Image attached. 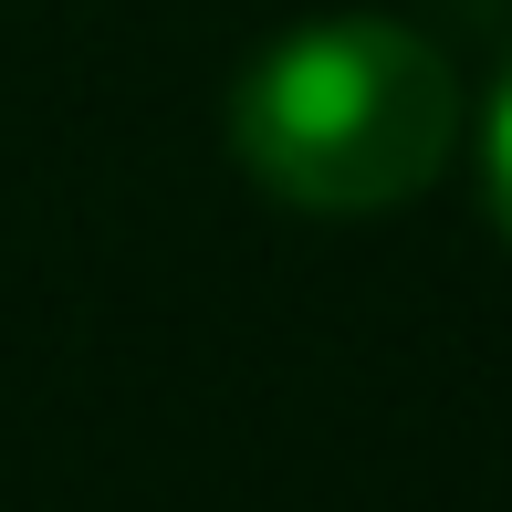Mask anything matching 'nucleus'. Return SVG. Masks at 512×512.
<instances>
[{"instance_id": "f03ea898", "label": "nucleus", "mask_w": 512, "mask_h": 512, "mask_svg": "<svg viewBox=\"0 0 512 512\" xmlns=\"http://www.w3.org/2000/svg\"><path fill=\"white\" fill-rule=\"evenodd\" d=\"M481 189H492V220H502V241H512V74H502V95H492V126H481Z\"/></svg>"}, {"instance_id": "f257e3e1", "label": "nucleus", "mask_w": 512, "mask_h": 512, "mask_svg": "<svg viewBox=\"0 0 512 512\" xmlns=\"http://www.w3.org/2000/svg\"><path fill=\"white\" fill-rule=\"evenodd\" d=\"M460 147V74L418 21L335 11L251 53L230 84V157L304 220L408 209Z\"/></svg>"}]
</instances>
